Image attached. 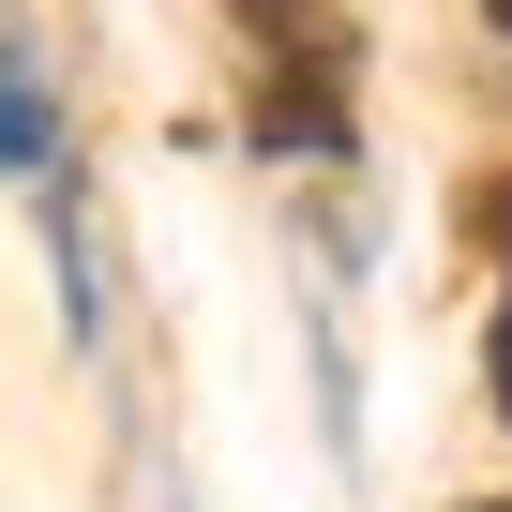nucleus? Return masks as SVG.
I'll return each mask as SVG.
<instances>
[{
  "label": "nucleus",
  "mask_w": 512,
  "mask_h": 512,
  "mask_svg": "<svg viewBox=\"0 0 512 512\" xmlns=\"http://www.w3.org/2000/svg\"><path fill=\"white\" fill-rule=\"evenodd\" d=\"M0 151H46V121L16 106V76H0Z\"/></svg>",
  "instance_id": "obj_1"
},
{
  "label": "nucleus",
  "mask_w": 512,
  "mask_h": 512,
  "mask_svg": "<svg viewBox=\"0 0 512 512\" xmlns=\"http://www.w3.org/2000/svg\"><path fill=\"white\" fill-rule=\"evenodd\" d=\"M497 407H512V317H497Z\"/></svg>",
  "instance_id": "obj_2"
},
{
  "label": "nucleus",
  "mask_w": 512,
  "mask_h": 512,
  "mask_svg": "<svg viewBox=\"0 0 512 512\" xmlns=\"http://www.w3.org/2000/svg\"><path fill=\"white\" fill-rule=\"evenodd\" d=\"M482 16H497V31H512V0H482Z\"/></svg>",
  "instance_id": "obj_3"
},
{
  "label": "nucleus",
  "mask_w": 512,
  "mask_h": 512,
  "mask_svg": "<svg viewBox=\"0 0 512 512\" xmlns=\"http://www.w3.org/2000/svg\"><path fill=\"white\" fill-rule=\"evenodd\" d=\"M467 512H512V497H467Z\"/></svg>",
  "instance_id": "obj_4"
},
{
  "label": "nucleus",
  "mask_w": 512,
  "mask_h": 512,
  "mask_svg": "<svg viewBox=\"0 0 512 512\" xmlns=\"http://www.w3.org/2000/svg\"><path fill=\"white\" fill-rule=\"evenodd\" d=\"M256 16H272V0H256Z\"/></svg>",
  "instance_id": "obj_5"
}]
</instances>
